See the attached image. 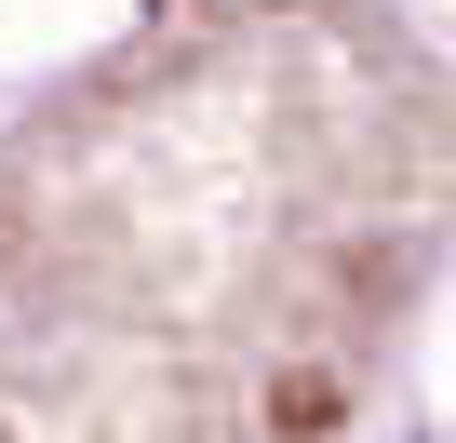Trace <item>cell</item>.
<instances>
[{"mask_svg": "<svg viewBox=\"0 0 456 443\" xmlns=\"http://www.w3.org/2000/svg\"><path fill=\"white\" fill-rule=\"evenodd\" d=\"M456 256V54L376 0H201L0 135V443H349Z\"/></svg>", "mask_w": 456, "mask_h": 443, "instance_id": "obj_1", "label": "cell"}]
</instances>
